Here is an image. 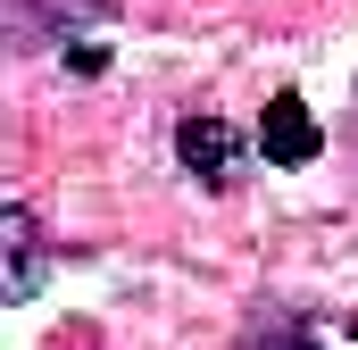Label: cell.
<instances>
[{
    "label": "cell",
    "mask_w": 358,
    "mask_h": 350,
    "mask_svg": "<svg viewBox=\"0 0 358 350\" xmlns=\"http://www.w3.org/2000/svg\"><path fill=\"white\" fill-rule=\"evenodd\" d=\"M0 292L8 300H34L42 292V267H50V242H42V225H34V209H0Z\"/></svg>",
    "instance_id": "obj_2"
},
{
    "label": "cell",
    "mask_w": 358,
    "mask_h": 350,
    "mask_svg": "<svg viewBox=\"0 0 358 350\" xmlns=\"http://www.w3.org/2000/svg\"><path fill=\"white\" fill-rule=\"evenodd\" d=\"M250 350H317V342H308V334H259Z\"/></svg>",
    "instance_id": "obj_4"
},
{
    "label": "cell",
    "mask_w": 358,
    "mask_h": 350,
    "mask_svg": "<svg viewBox=\"0 0 358 350\" xmlns=\"http://www.w3.org/2000/svg\"><path fill=\"white\" fill-rule=\"evenodd\" d=\"M176 150H183V167L200 175V183H242V134L225 125V117H183L176 125Z\"/></svg>",
    "instance_id": "obj_1"
},
{
    "label": "cell",
    "mask_w": 358,
    "mask_h": 350,
    "mask_svg": "<svg viewBox=\"0 0 358 350\" xmlns=\"http://www.w3.org/2000/svg\"><path fill=\"white\" fill-rule=\"evenodd\" d=\"M317 142H325V134H317L308 100H300V92H275L267 117H259V150H267L275 167H308V159H317Z\"/></svg>",
    "instance_id": "obj_3"
}]
</instances>
